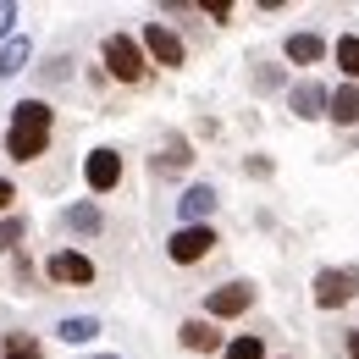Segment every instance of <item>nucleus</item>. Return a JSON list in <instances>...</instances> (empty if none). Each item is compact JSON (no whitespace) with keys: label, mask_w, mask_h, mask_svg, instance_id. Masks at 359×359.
I'll list each match as a JSON object with an SVG mask.
<instances>
[{"label":"nucleus","mask_w":359,"mask_h":359,"mask_svg":"<svg viewBox=\"0 0 359 359\" xmlns=\"http://www.w3.org/2000/svg\"><path fill=\"white\" fill-rule=\"evenodd\" d=\"M216 243H222V238H216L210 222L205 226H177V232L166 238V260H172V266H199V260L216 255Z\"/></svg>","instance_id":"39448f33"},{"label":"nucleus","mask_w":359,"mask_h":359,"mask_svg":"<svg viewBox=\"0 0 359 359\" xmlns=\"http://www.w3.org/2000/svg\"><path fill=\"white\" fill-rule=\"evenodd\" d=\"M67 226H72L78 238H100V232H105V210H100L94 199H78V205L67 210Z\"/></svg>","instance_id":"2eb2a0df"},{"label":"nucleus","mask_w":359,"mask_h":359,"mask_svg":"<svg viewBox=\"0 0 359 359\" xmlns=\"http://www.w3.org/2000/svg\"><path fill=\"white\" fill-rule=\"evenodd\" d=\"M188 166H194V149H188V138H166V149L149 161V172H155V177H182Z\"/></svg>","instance_id":"4468645a"},{"label":"nucleus","mask_w":359,"mask_h":359,"mask_svg":"<svg viewBox=\"0 0 359 359\" xmlns=\"http://www.w3.org/2000/svg\"><path fill=\"white\" fill-rule=\"evenodd\" d=\"M216 205H222V194H216L210 182H188L182 199H177V216H182V226H205Z\"/></svg>","instance_id":"9b49d317"},{"label":"nucleus","mask_w":359,"mask_h":359,"mask_svg":"<svg viewBox=\"0 0 359 359\" xmlns=\"http://www.w3.org/2000/svg\"><path fill=\"white\" fill-rule=\"evenodd\" d=\"M45 276L55 287H94V260L83 249H55L45 260Z\"/></svg>","instance_id":"0eeeda50"},{"label":"nucleus","mask_w":359,"mask_h":359,"mask_svg":"<svg viewBox=\"0 0 359 359\" xmlns=\"http://www.w3.org/2000/svg\"><path fill=\"white\" fill-rule=\"evenodd\" d=\"M55 337L72 348V343H94L100 337V315H67L61 326H55Z\"/></svg>","instance_id":"a211bd4d"},{"label":"nucleus","mask_w":359,"mask_h":359,"mask_svg":"<svg viewBox=\"0 0 359 359\" xmlns=\"http://www.w3.org/2000/svg\"><path fill=\"white\" fill-rule=\"evenodd\" d=\"M50 133H55V111L50 100H17L11 105V122H6V155L17 166L50 155Z\"/></svg>","instance_id":"f257e3e1"},{"label":"nucleus","mask_w":359,"mask_h":359,"mask_svg":"<svg viewBox=\"0 0 359 359\" xmlns=\"http://www.w3.org/2000/svg\"><path fill=\"white\" fill-rule=\"evenodd\" d=\"M28 61H34V45H28V34H11V39L0 45V78H17Z\"/></svg>","instance_id":"dca6fc26"},{"label":"nucleus","mask_w":359,"mask_h":359,"mask_svg":"<svg viewBox=\"0 0 359 359\" xmlns=\"http://www.w3.org/2000/svg\"><path fill=\"white\" fill-rule=\"evenodd\" d=\"M94 359H122V354H94Z\"/></svg>","instance_id":"c85d7f7f"},{"label":"nucleus","mask_w":359,"mask_h":359,"mask_svg":"<svg viewBox=\"0 0 359 359\" xmlns=\"http://www.w3.org/2000/svg\"><path fill=\"white\" fill-rule=\"evenodd\" d=\"M359 293V271L354 266H320L315 271V282H310V299H315V310H343L348 299Z\"/></svg>","instance_id":"20e7f679"},{"label":"nucleus","mask_w":359,"mask_h":359,"mask_svg":"<svg viewBox=\"0 0 359 359\" xmlns=\"http://www.w3.org/2000/svg\"><path fill=\"white\" fill-rule=\"evenodd\" d=\"M222 359H266V337H260V332H238L222 348Z\"/></svg>","instance_id":"6ab92c4d"},{"label":"nucleus","mask_w":359,"mask_h":359,"mask_svg":"<svg viewBox=\"0 0 359 359\" xmlns=\"http://www.w3.org/2000/svg\"><path fill=\"white\" fill-rule=\"evenodd\" d=\"M287 111H293L299 122H320V116H326V83H315V78L287 83Z\"/></svg>","instance_id":"9d476101"},{"label":"nucleus","mask_w":359,"mask_h":359,"mask_svg":"<svg viewBox=\"0 0 359 359\" xmlns=\"http://www.w3.org/2000/svg\"><path fill=\"white\" fill-rule=\"evenodd\" d=\"M326 55L337 61V72L348 83H359V34H337V45H326Z\"/></svg>","instance_id":"f3484780"},{"label":"nucleus","mask_w":359,"mask_h":359,"mask_svg":"<svg viewBox=\"0 0 359 359\" xmlns=\"http://www.w3.org/2000/svg\"><path fill=\"white\" fill-rule=\"evenodd\" d=\"M199 11H205L210 22H232V11H238V6H232V0H205Z\"/></svg>","instance_id":"4be33fe9"},{"label":"nucleus","mask_w":359,"mask_h":359,"mask_svg":"<svg viewBox=\"0 0 359 359\" xmlns=\"http://www.w3.org/2000/svg\"><path fill=\"white\" fill-rule=\"evenodd\" d=\"M11 271H17V282H34V260H28V255H22V249H17V255H11Z\"/></svg>","instance_id":"a878e982"},{"label":"nucleus","mask_w":359,"mask_h":359,"mask_svg":"<svg viewBox=\"0 0 359 359\" xmlns=\"http://www.w3.org/2000/svg\"><path fill=\"white\" fill-rule=\"evenodd\" d=\"M177 343L188 348V354H222V348H226V337L216 332V320H205V315H188V320H182Z\"/></svg>","instance_id":"1a4fd4ad"},{"label":"nucleus","mask_w":359,"mask_h":359,"mask_svg":"<svg viewBox=\"0 0 359 359\" xmlns=\"http://www.w3.org/2000/svg\"><path fill=\"white\" fill-rule=\"evenodd\" d=\"M100 67H105V78H116L122 89H144V83H149V61H144V50H138L133 34H105V39H100Z\"/></svg>","instance_id":"f03ea898"},{"label":"nucleus","mask_w":359,"mask_h":359,"mask_svg":"<svg viewBox=\"0 0 359 359\" xmlns=\"http://www.w3.org/2000/svg\"><path fill=\"white\" fill-rule=\"evenodd\" d=\"M282 359H293V354H282Z\"/></svg>","instance_id":"c756f323"},{"label":"nucleus","mask_w":359,"mask_h":359,"mask_svg":"<svg viewBox=\"0 0 359 359\" xmlns=\"http://www.w3.org/2000/svg\"><path fill=\"white\" fill-rule=\"evenodd\" d=\"M0 359H45V348H39V337H28V332H11V337L0 343Z\"/></svg>","instance_id":"aec40b11"},{"label":"nucleus","mask_w":359,"mask_h":359,"mask_svg":"<svg viewBox=\"0 0 359 359\" xmlns=\"http://www.w3.org/2000/svg\"><path fill=\"white\" fill-rule=\"evenodd\" d=\"M255 310V282H222L205 293V320H238Z\"/></svg>","instance_id":"423d86ee"},{"label":"nucleus","mask_w":359,"mask_h":359,"mask_svg":"<svg viewBox=\"0 0 359 359\" xmlns=\"http://www.w3.org/2000/svg\"><path fill=\"white\" fill-rule=\"evenodd\" d=\"M22 238H28V222H22V216H0V255H17Z\"/></svg>","instance_id":"412c9836"},{"label":"nucleus","mask_w":359,"mask_h":359,"mask_svg":"<svg viewBox=\"0 0 359 359\" xmlns=\"http://www.w3.org/2000/svg\"><path fill=\"white\" fill-rule=\"evenodd\" d=\"M343 359H359V326H354V332H343Z\"/></svg>","instance_id":"cd10ccee"},{"label":"nucleus","mask_w":359,"mask_h":359,"mask_svg":"<svg viewBox=\"0 0 359 359\" xmlns=\"http://www.w3.org/2000/svg\"><path fill=\"white\" fill-rule=\"evenodd\" d=\"M326 45H332V39H320V34H310V28H304V34H287L282 55H287L293 67H320V61H326Z\"/></svg>","instance_id":"f8f14e48"},{"label":"nucleus","mask_w":359,"mask_h":359,"mask_svg":"<svg viewBox=\"0 0 359 359\" xmlns=\"http://www.w3.org/2000/svg\"><path fill=\"white\" fill-rule=\"evenodd\" d=\"M326 116L337 128H359V83H337L326 89Z\"/></svg>","instance_id":"ddd939ff"},{"label":"nucleus","mask_w":359,"mask_h":359,"mask_svg":"<svg viewBox=\"0 0 359 359\" xmlns=\"http://www.w3.org/2000/svg\"><path fill=\"white\" fill-rule=\"evenodd\" d=\"M138 50H144V61H149V67H161V72H177L182 61H188V45L177 39V28H172V22H144Z\"/></svg>","instance_id":"7ed1b4c3"},{"label":"nucleus","mask_w":359,"mask_h":359,"mask_svg":"<svg viewBox=\"0 0 359 359\" xmlns=\"http://www.w3.org/2000/svg\"><path fill=\"white\" fill-rule=\"evenodd\" d=\"M243 172H249V177H260V182H266L271 172H276V166H271L266 155H255V161H243Z\"/></svg>","instance_id":"393cba45"},{"label":"nucleus","mask_w":359,"mask_h":359,"mask_svg":"<svg viewBox=\"0 0 359 359\" xmlns=\"http://www.w3.org/2000/svg\"><path fill=\"white\" fill-rule=\"evenodd\" d=\"M122 172H128L122 155L105 149V144L89 149V161H83V182H89V194H116V188H122Z\"/></svg>","instance_id":"6e6552de"},{"label":"nucleus","mask_w":359,"mask_h":359,"mask_svg":"<svg viewBox=\"0 0 359 359\" xmlns=\"http://www.w3.org/2000/svg\"><path fill=\"white\" fill-rule=\"evenodd\" d=\"M11 205H17V182L0 177V216H11Z\"/></svg>","instance_id":"b1692460"},{"label":"nucleus","mask_w":359,"mask_h":359,"mask_svg":"<svg viewBox=\"0 0 359 359\" xmlns=\"http://www.w3.org/2000/svg\"><path fill=\"white\" fill-rule=\"evenodd\" d=\"M276 83H282V72H276V67H260V72H255V89H276Z\"/></svg>","instance_id":"bb28decb"},{"label":"nucleus","mask_w":359,"mask_h":359,"mask_svg":"<svg viewBox=\"0 0 359 359\" xmlns=\"http://www.w3.org/2000/svg\"><path fill=\"white\" fill-rule=\"evenodd\" d=\"M11 22H17V6H11V0H0V45L11 39Z\"/></svg>","instance_id":"5701e85b"}]
</instances>
